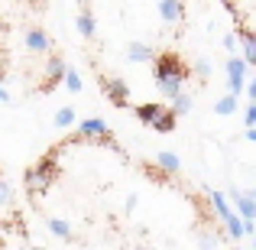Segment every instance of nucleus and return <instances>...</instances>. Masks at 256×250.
Listing matches in <instances>:
<instances>
[{
  "label": "nucleus",
  "instance_id": "f257e3e1",
  "mask_svg": "<svg viewBox=\"0 0 256 250\" xmlns=\"http://www.w3.org/2000/svg\"><path fill=\"white\" fill-rule=\"evenodd\" d=\"M56 182V153L42 156L32 169H26V192L30 195H39Z\"/></svg>",
  "mask_w": 256,
  "mask_h": 250
},
{
  "label": "nucleus",
  "instance_id": "f03ea898",
  "mask_svg": "<svg viewBox=\"0 0 256 250\" xmlns=\"http://www.w3.org/2000/svg\"><path fill=\"white\" fill-rule=\"evenodd\" d=\"M156 88L159 85H166V82H185L188 78V69H185V62H182L175 52H162V56L156 59Z\"/></svg>",
  "mask_w": 256,
  "mask_h": 250
},
{
  "label": "nucleus",
  "instance_id": "7ed1b4c3",
  "mask_svg": "<svg viewBox=\"0 0 256 250\" xmlns=\"http://www.w3.org/2000/svg\"><path fill=\"white\" fill-rule=\"evenodd\" d=\"M227 91H234L240 98V94L246 91V72H250V62H246L244 56H227Z\"/></svg>",
  "mask_w": 256,
  "mask_h": 250
},
{
  "label": "nucleus",
  "instance_id": "20e7f679",
  "mask_svg": "<svg viewBox=\"0 0 256 250\" xmlns=\"http://www.w3.org/2000/svg\"><path fill=\"white\" fill-rule=\"evenodd\" d=\"M78 137H82V140H104V143L114 146L110 127H107L104 117H88V120H82V124H78Z\"/></svg>",
  "mask_w": 256,
  "mask_h": 250
},
{
  "label": "nucleus",
  "instance_id": "39448f33",
  "mask_svg": "<svg viewBox=\"0 0 256 250\" xmlns=\"http://www.w3.org/2000/svg\"><path fill=\"white\" fill-rule=\"evenodd\" d=\"M100 88H104V94L110 98V104L126 107V101H130V85H126L124 78H104Z\"/></svg>",
  "mask_w": 256,
  "mask_h": 250
},
{
  "label": "nucleus",
  "instance_id": "423d86ee",
  "mask_svg": "<svg viewBox=\"0 0 256 250\" xmlns=\"http://www.w3.org/2000/svg\"><path fill=\"white\" fill-rule=\"evenodd\" d=\"M65 72H68V65H65L62 56H49V62H46V91H52L56 85L65 82Z\"/></svg>",
  "mask_w": 256,
  "mask_h": 250
},
{
  "label": "nucleus",
  "instance_id": "0eeeda50",
  "mask_svg": "<svg viewBox=\"0 0 256 250\" xmlns=\"http://www.w3.org/2000/svg\"><path fill=\"white\" fill-rule=\"evenodd\" d=\"M23 39H26V49L30 52H49L52 49V39H49V33H46L42 26H30Z\"/></svg>",
  "mask_w": 256,
  "mask_h": 250
},
{
  "label": "nucleus",
  "instance_id": "6e6552de",
  "mask_svg": "<svg viewBox=\"0 0 256 250\" xmlns=\"http://www.w3.org/2000/svg\"><path fill=\"white\" fill-rule=\"evenodd\" d=\"M230 198H234V208H237L244 218H256V198L250 192H240V188H230Z\"/></svg>",
  "mask_w": 256,
  "mask_h": 250
},
{
  "label": "nucleus",
  "instance_id": "1a4fd4ad",
  "mask_svg": "<svg viewBox=\"0 0 256 250\" xmlns=\"http://www.w3.org/2000/svg\"><path fill=\"white\" fill-rule=\"evenodd\" d=\"M237 39H240V52L250 65H256V33L250 30H237Z\"/></svg>",
  "mask_w": 256,
  "mask_h": 250
},
{
  "label": "nucleus",
  "instance_id": "9d476101",
  "mask_svg": "<svg viewBox=\"0 0 256 250\" xmlns=\"http://www.w3.org/2000/svg\"><path fill=\"white\" fill-rule=\"evenodd\" d=\"M224 227H227V234H230V240H244L246 237V231H244V214L234 208L230 214L224 218Z\"/></svg>",
  "mask_w": 256,
  "mask_h": 250
},
{
  "label": "nucleus",
  "instance_id": "9b49d317",
  "mask_svg": "<svg viewBox=\"0 0 256 250\" xmlns=\"http://www.w3.org/2000/svg\"><path fill=\"white\" fill-rule=\"evenodd\" d=\"M175 120H178V114H175L172 107H166V111L150 124V130H156V133H172V130H175Z\"/></svg>",
  "mask_w": 256,
  "mask_h": 250
},
{
  "label": "nucleus",
  "instance_id": "f8f14e48",
  "mask_svg": "<svg viewBox=\"0 0 256 250\" xmlns=\"http://www.w3.org/2000/svg\"><path fill=\"white\" fill-rule=\"evenodd\" d=\"M159 17H162V23H178L182 20V0H159Z\"/></svg>",
  "mask_w": 256,
  "mask_h": 250
},
{
  "label": "nucleus",
  "instance_id": "ddd939ff",
  "mask_svg": "<svg viewBox=\"0 0 256 250\" xmlns=\"http://www.w3.org/2000/svg\"><path fill=\"white\" fill-rule=\"evenodd\" d=\"M156 163H159V169H162L166 175H175L182 169V159H178V153H175V150H162L156 156Z\"/></svg>",
  "mask_w": 256,
  "mask_h": 250
},
{
  "label": "nucleus",
  "instance_id": "4468645a",
  "mask_svg": "<svg viewBox=\"0 0 256 250\" xmlns=\"http://www.w3.org/2000/svg\"><path fill=\"white\" fill-rule=\"evenodd\" d=\"M126 59H130V62H136V65L152 62V49L146 43H130V46H126Z\"/></svg>",
  "mask_w": 256,
  "mask_h": 250
},
{
  "label": "nucleus",
  "instance_id": "2eb2a0df",
  "mask_svg": "<svg viewBox=\"0 0 256 250\" xmlns=\"http://www.w3.org/2000/svg\"><path fill=\"white\" fill-rule=\"evenodd\" d=\"M75 26H78V33H82L84 39H94V36H98V26H94V17H91V10H88V7L78 13Z\"/></svg>",
  "mask_w": 256,
  "mask_h": 250
},
{
  "label": "nucleus",
  "instance_id": "dca6fc26",
  "mask_svg": "<svg viewBox=\"0 0 256 250\" xmlns=\"http://www.w3.org/2000/svg\"><path fill=\"white\" fill-rule=\"evenodd\" d=\"M162 111H166L162 104H140V107H136V120H140V124H146V127H150V124H152V120H156Z\"/></svg>",
  "mask_w": 256,
  "mask_h": 250
},
{
  "label": "nucleus",
  "instance_id": "f3484780",
  "mask_svg": "<svg viewBox=\"0 0 256 250\" xmlns=\"http://www.w3.org/2000/svg\"><path fill=\"white\" fill-rule=\"evenodd\" d=\"M172 101V111L178 114V117H185V114H192V107H194V98L192 94H185V91H178L175 98H169Z\"/></svg>",
  "mask_w": 256,
  "mask_h": 250
},
{
  "label": "nucleus",
  "instance_id": "a211bd4d",
  "mask_svg": "<svg viewBox=\"0 0 256 250\" xmlns=\"http://www.w3.org/2000/svg\"><path fill=\"white\" fill-rule=\"evenodd\" d=\"M46 224H49V231L56 234L58 240H72V224H68V221H62V218H49Z\"/></svg>",
  "mask_w": 256,
  "mask_h": 250
},
{
  "label": "nucleus",
  "instance_id": "6ab92c4d",
  "mask_svg": "<svg viewBox=\"0 0 256 250\" xmlns=\"http://www.w3.org/2000/svg\"><path fill=\"white\" fill-rule=\"evenodd\" d=\"M237 111V94L234 91H227L224 98L218 101V104H214V114H220V117H227V114H234Z\"/></svg>",
  "mask_w": 256,
  "mask_h": 250
},
{
  "label": "nucleus",
  "instance_id": "aec40b11",
  "mask_svg": "<svg viewBox=\"0 0 256 250\" xmlns=\"http://www.w3.org/2000/svg\"><path fill=\"white\" fill-rule=\"evenodd\" d=\"M211 208H214V214H218V218H220V221H224V218H227V214H230V211H234V208H230V205H227V198H224V192H211Z\"/></svg>",
  "mask_w": 256,
  "mask_h": 250
},
{
  "label": "nucleus",
  "instance_id": "412c9836",
  "mask_svg": "<svg viewBox=\"0 0 256 250\" xmlns=\"http://www.w3.org/2000/svg\"><path fill=\"white\" fill-rule=\"evenodd\" d=\"M52 124H56L58 130L72 127V124H75V107H58V111H56V117H52Z\"/></svg>",
  "mask_w": 256,
  "mask_h": 250
},
{
  "label": "nucleus",
  "instance_id": "4be33fe9",
  "mask_svg": "<svg viewBox=\"0 0 256 250\" xmlns=\"http://www.w3.org/2000/svg\"><path fill=\"white\" fill-rule=\"evenodd\" d=\"M62 85L68 88L72 94H78V91H82V75H78L75 69H68V72H65V82H62Z\"/></svg>",
  "mask_w": 256,
  "mask_h": 250
},
{
  "label": "nucleus",
  "instance_id": "5701e85b",
  "mask_svg": "<svg viewBox=\"0 0 256 250\" xmlns=\"http://www.w3.org/2000/svg\"><path fill=\"white\" fill-rule=\"evenodd\" d=\"M10 201H13V188H10L6 179H0V208H6Z\"/></svg>",
  "mask_w": 256,
  "mask_h": 250
},
{
  "label": "nucleus",
  "instance_id": "b1692460",
  "mask_svg": "<svg viewBox=\"0 0 256 250\" xmlns=\"http://www.w3.org/2000/svg\"><path fill=\"white\" fill-rule=\"evenodd\" d=\"M220 43H224V49H227V52H240V39H237V33H224V39H220Z\"/></svg>",
  "mask_w": 256,
  "mask_h": 250
},
{
  "label": "nucleus",
  "instance_id": "393cba45",
  "mask_svg": "<svg viewBox=\"0 0 256 250\" xmlns=\"http://www.w3.org/2000/svg\"><path fill=\"white\" fill-rule=\"evenodd\" d=\"M244 124H246V127H256V101H250V104H246V111H244Z\"/></svg>",
  "mask_w": 256,
  "mask_h": 250
},
{
  "label": "nucleus",
  "instance_id": "a878e982",
  "mask_svg": "<svg viewBox=\"0 0 256 250\" xmlns=\"http://www.w3.org/2000/svg\"><path fill=\"white\" fill-rule=\"evenodd\" d=\"M211 72H214V62H211V59H198V75L201 78H211Z\"/></svg>",
  "mask_w": 256,
  "mask_h": 250
},
{
  "label": "nucleus",
  "instance_id": "bb28decb",
  "mask_svg": "<svg viewBox=\"0 0 256 250\" xmlns=\"http://www.w3.org/2000/svg\"><path fill=\"white\" fill-rule=\"evenodd\" d=\"M198 247H224V240H214V237H208V234H201Z\"/></svg>",
  "mask_w": 256,
  "mask_h": 250
},
{
  "label": "nucleus",
  "instance_id": "cd10ccee",
  "mask_svg": "<svg viewBox=\"0 0 256 250\" xmlns=\"http://www.w3.org/2000/svg\"><path fill=\"white\" fill-rule=\"evenodd\" d=\"M246 94H250V101H256V78H253V82H246Z\"/></svg>",
  "mask_w": 256,
  "mask_h": 250
},
{
  "label": "nucleus",
  "instance_id": "c85d7f7f",
  "mask_svg": "<svg viewBox=\"0 0 256 250\" xmlns=\"http://www.w3.org/2000/svg\"><path fill=\"white\" fill-rule=\"evenodd\" d=\"M0 104H10V91H6L4 85H0Z\"/></svg>",
  "mask_w": 256,
  "mask_h": 250
},
{
  "label": "nucleus",
  "instance_id": "c756f323",
  "mask_svg": "<svg viewBox=\"0 0 256 250\" xmlns=\"http://www.w3.org/2000/svg\"><path fill=\"white\" fill-rule=\"evenodd\" d=\"M136 201H140L136 195H126V211H133V208H136Z\"/></svg>",
  "mask_w": 256,
  "mask_h": 250
},
{
  "label": "nucleus",
  "instance_id": "7c9ffc66",
  "mask_svg": "<svg viewBox=\"0 0 256 250\" xmlns=\"http://www.w3.org/2000/svg\"><path fill=\"white\" fill-rule=\"evenodd\" d=\"M246 140H250V143H256V127H246V133H244Z\"/></svg>",
  "mask_w": 256,
  "mask_h": 250
},
{
  "label": "nucleus",
  "instance_id": "2f4dec72",
  "mask_svg": "<svg viewBox=\"0 0 256 250\" xmlns=\"http://www.w3.org/2000/svg\"><path fill=\"white\" fill-rule=\"evenodd\" d=\"M4 72H6V56L0 52V78H4Z\"/></svg>",
  "mask_w": 256,
  "mask_h": 250
},
{
  "label": "nucleus",
  "instance_id": "473e14b6",
  "mask_svg": "<svg viewBox=\"0 0 256 250\" xmlns=\"http://www.w3.org/2000/svg\"><path fill=\"white\" fill-rule=\"evenodd\" d=\"M250 195H253V198H256V185H253V188H250Z\"/></svg>",
  "mask_w": 256,
  "mask_h": 250
},
{
  "label": "nucleus",
  "instance_id": "72a5a7b5",
  "mask_svg": "<svg viewBox=\"0 0 256 250\" xmlns=\"http://www.w3.org/2000/svg\"><path fill=\"white\" fill-rule=\"evenodd\" d=\"M250 240H253V250H256V234H253V237H250Z\"/></svg>",
  "mask_w": 256,
  "mask_h": 250
}]
</instances>
